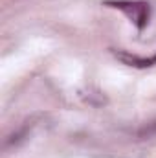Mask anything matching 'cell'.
Listing matches in <instances>:
<instances>
[{
    "label": "cell",
    "mask_w": 156,
    "mask_h": 158,
    "mask_svg": "<svg viewBox=\"0 0 156 158\" xmlns=\"http://www.w3.org/2000/svg\"><path fill=\"white\" fill-rule=\"evenodd\" d=\"M112 53L116 55V59H119L123 64L132 66V68H149V66H154L156 64V53L151 55V57H138L134 53L121 52V50H112Z\"/></svg>",
    "instance_id": "obj_2"
},
{
    "label": "cell",
    "mask_w": 156,
    "mask_h": 158,
    "mask_svg": "<svg viewBox=\"0 0 156 158\" xmlns=\"http://www.w3.org/2000/svg\"><path fill=\"white\" fill-rule=\"evenodd\" d=\"M105 6L116 7L123 11L138 28V31H143L151 19V6L147 2H130V0H107Z\"/></svg>",
    "instance_id": "obj_1"
}]
</instances>
